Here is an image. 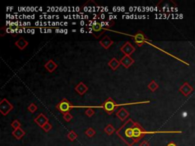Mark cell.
<instances>
[{
	"label": "cell",
	"mask_w": 195,
	"mask_h": 146,
	"mask_svg": "<svg viewBox=\"0 0 195 146\" xmlns=\"http://www.w3.org/2000/svg\"><path fill=\"white\" fill-rule=\"evenodd\" d=\"M136 122L130 119L116 132L117 135L128 146H133L136 144L133 133V127Z\"/></svg>",
	"instance_id": "obj_1"
},
{
	"label": "cell",
	"mask_w": 195,
	"mask_h": 146,
	"mask_svg": "<svg viewBox=\"0 0 195 146\" xmlns=\"http://www.w3.org/2000/svg\"><path fill=\"white\" fill-rule=\"evenodd\" d=\"M56 107H57V109L58 110L60 113H62L63 114H65V113H69V112L70 111L71 108L72 107V105L67 99L63 98L59 104H57Z\"/></svg>",
	"instance_id": "obj_2"
},
{
	"label": "cell",
	"mask_w": 195,
	"mask_h": 146,
	"mask_svg": "<svg viewBox=\"0 0 195 146\" xmlns=\"http://www.w3.org/2000/svg\"><path fill=\"white\" fill-rule=\"evenodd\" d=\"M101 107H102V108L105 110V111L108 114L110 115V114H112V113H114L115 107H117V104L116 103H115V101H114L111 97H108V98L103 103Z\"/></svg>",
	"instance_id": "obj_3"
},
{
	"label": "cell",
	"mask_w": 195,
	"mask_h": 146,
	"mask_svg": "<svg viewBox=\"0 0 195 146\" xmlns=\"http://www.w3.org/2000/svg\"><path fill=\"white\" fill-rule=\"evenodd\" d=\"M14 107L12 104L7 100L4 98L0 102V112L3 116H6L11 110H12Z\"/></svg>",
	"instance_id": "obj_4"
},
{
	"label": "cell",
	"mask_w": 195,
	"mask_h": 146,
	"mask_svg": "<svg viewBox=\"0 0 195 146\" xmlns=\"http://www.w3.org/2000/svg\"><path fill=\"white\" fill-rule=\"evenodd\" d=\"M92 34L95 36V38H98L105 32V30L103 29V26L101 25V23H97L96 21H95L94 24H92Z\"/></svg>",
	"instance_id": "obj_5"
},
{
	"label": "cell",
	"mask_w": 195,
	"mask_h": 146,
	"mask_svg": "<svg viewBox=\"0 0 195 146\" xmlns=\"http://www.w3.org/2000/svg\"><path fill=\"white\" fill-rule=\"evenodd\" d=\"M136 50V48L132 45L130 42H126L120 48V51L125 55V56H130Z\"/></svg>",
	"instance_id": "obj_6"
},
{
	"label": "cell",
	"mask_w": 195,
	"mask_h": 146,
	"mask_svg": "<svg viewBox=\"0 0 195 146\" xmlns=\"http://www.w3.org/2000/svg\"><path fill=\"white\" fill-rule=\"evenodd\" d=\"M133 40H134L135 44L138 47H142L146 41V37L145 34H144L143 31H139L135 34L134 37H133Z\"/></svg>",
	"instance_id": "obj_7"
},
{
	"label": "cell",
	"mask_w": 195,
	"mask_h": 146,
	"mask_svg": "<svg viewBox=\"0 0 195 146\" xmlns=\"http://www.w3.org/2000/svg\"><path fill=\"white\" fill-rule=\"evenodd\" d=\"M120 64L123 65L126 69H128V68L132 66L133 64L134 63V59L131 58L130 56H125L124 55V57L120 59Z\"/></svg>",
	"instance_id": "obj_8"
},
{
	"label": "cell",
	"mask_w": 195,
	"mask_h": 146,
	"mask_svg": "<svg viewBox=\"0 0 195 146\" xmlns=\"http://www.w3.org/2000/svg\"><path fill=\"white\" fill-rule=\"evenodd\" d=\"M99 44H101V46L102 47H104L105 49H108L110 48V46H112L114 44V41H113L108 36H104L103 38L101 39L99 41Z\"/></svg>",
	"instance_id": "obj_9"
},
{
	"label": "cell",
	"mask_w": 195,
	"mask_h": 146,
	"mask_svg": "<svg viewBox=\"0 0 195 146\" xmlns=\"http://www.w3.org/2000/svg\"><path fill=\"white\" fill-rule=\"evenodd\" d=\"M34 122L38 125L39 126H41V128L46 124L47 122H48V119L46 116L43 114V113H40L36 118L34 119Z\"/></svg>",
	"instance_id": "obj_10"
},
{
	"label": "cell",
	"mask_w": 195,
	"mask_h": 146,
	"mask_svg": "<svg viewBox=\"0 0 195 146\" xmlns=\"http://www.w3.org/2000/svg\"><path fill=\"white\" fill-rule=\"evenodd\" d=\"M75 90L79 95H83L88 91V88L87 87L86 84H85L83 82H81L75 87Z\"/></svg>",
	"instance_id": "obj_11"
},
{
	"label": "cell",
	"mask_w": 195,
	"mask_h": 146,
	"mask_svg": "<svg viewBox=\"0 0 195 146\" xmlns=\"http://www.w3.org/2000/svg\"><path fill=\"white\" fill-rule=\"evenodd\" d=\"M116 115H117V117H118V118H119L120 120L122 121V122H123V121L125 120L127 117H129L130 113H129V112L127 111V110L125 109V108L122 107V108H120V109L118 112H117Z\"/></svg>",
	"instance_id": "obj_12"
},
{
	"label": "cell",
	"mask_w": 195,
	"mask_h": 146,
	"mask_svg": "<svg viewBox=\"0 0 195 146\" xmlns=\"http://www.w3.org/2000/svg\"><path fill=\"white\" fill-rule=\"evenodd\" d=\"M44 67L49 72H53L54 70L57 69V68L58 67L57 66V64L54 62L53 59H50V60L48 61L45 65H44Z\"/></svg>",
	"instance_id": "obj_13"
},
{
	"label": "cell",
	"mask_w": 195,
	"mask_h": 146,
	"mask_svg": "<svg viewBox=\"0 0 195 146\" xmlns=\"http://www.w3.org/2000/svg\"><path fill=\"white\" fill-rule=\"evenodd\" d=\"M108 65V66L111 69L115 71V70L118 69V67L120 66V62L119 60H118V59L117 58H112L109 61Z\"/></svg>",
	"instance_id": "obj_14"
},
{
	"label": "cell",
	"mask_w": 195,
	"mask_h": 146,
	"mask_svg": "<svg viewBox=\"0 0 195 146\" xmlns=\"http://www.w3.org/2000/svg\"><path fill=\"white\" fill-rule=\"evenodd\" d=\"M28 45V42L26 40H24V38H20L19 40H17L15 42V46L17 47H19V49H20L21 50H23L24 49H25L27 47V46Z\"/></svg>",
	"instance_id": "obj_15"
},
{
	"label": "cell",
	"mask_w": 195,
	"mask_h": 146,
	"mask_svg": "<svg viewBox=\"0 0 195 146\" xmlns=\"http://www.w3.org/2000/svg\"><path fill=\"white\" fill-rule=\"evenodd\" d=\"M25 135V132L22 130V128H18L16 130H15L12 132V135L15 137V139H21L23 136H24Z\"/></svg>",
	"instance_id": "obj_16"
},
{
	"label": "cell",
	"mask_w": 195,
	"mask_h": 146,
	"mask_svg": "<svg viewBox=\"0 0 195 146\" xmlns=\"http://www.w3.org/2000/svg\"><path fill=\"white\" fill-rule=\"evenodd\" d=\"M105 130V132L108 134V135H112L114 132H115V128H114L111 124H108L105 128V130Z\"/></svg>",
	"instance_id": "obj_17"
},
{
	"label": "cell",
	"mask_w": 195,
	"mask_h": 146,
	"mask_svg": "<svg viewBox=\"0 0 195 146\" xmlns=\"http://www.w3.org/2000/svg\"><path fill=\"white\" fill-rule=\"evenodd\" d=\"M67 138H68L70 141L73 142V141H75L78 138V135L76 134V132H74L73 130H71V131L69 132V133L67 134Z\"/></svg>",
	"instance_id": "obj_18"
},
{
	"label": "cell",
	"mask_w": 195,
	"mask_h": 146,
	"mask_svg": "<svg viewBox=\"0 0 195 146\" xmlns=\"http://www.w3.org/2000/svg\"><path fill=\"white\" fill-rule=\"evenodd\" d=\"M85 133L87 136L92 138V137H93L95 135L96 132L95 131L94 129H92V128H88V130L85 132Z\"/></svg>",
	"instance_id": "obj_19"
},
{
	"label": "cell",
	"mask_w": 195,
	"mask_h": 146,
	"mask_svg": "<svg viewBox=\"0 0 195 146\" xmlns=\"http://www.w3.org/2000/svg\"><path fill=\"white\" fill-rule=\"evenodd\" d=\"M148 88H149V90H151L152 91H154L157 89V88H158V84H157L154 81H153V82H151L149 83V85H148Z\"/></svg>",
	"instance_id": "obj_20"
},
{
	"label": "cell",
	"mask_w": 195,
	"mask_h": 146,
	"mask_svg": "<svg viewBox=\"0 0 195 146\" xmlns=\"http://www.w3.org/2000/svg\"><path fill=\"white\" fill-rule=\"evenodd\" d=\"M11 126L13 128V129H14V130H16V129H18V128L21 127V122H19L18 120H15L11 122Z\"/></svg>",
	"instance_id": "obj_21"
},
{
	"label": "cell",
	"mask_w": 195,
	"mask_h": 146,
	"mask_svg": "<svg viewBox=\"0 0 195 146\" xmlns=\"http://www.w3.org/2000/svg\"><path fill=\"white\" fill-rule=\"evenodd\" d=\"M72 118H73V117L70 114V112L63 114V119H64V120L66 121V122H70V121L72 120Z\"/></svg>",
	"instance_id": "obj_22"
},
{
	"label": "cell",
	"mask_w": 195,
	"mask_h": 146,
	"mask_svg": "<svg viewBox=\"0 0 195 146\" xmlns=\"http://www.w3.org/2000/svg\"><path fill=\"white\" fill-rule=\"evenodd\" d=\"M52 128H53V126H52V125L50 124V122H47L46 124L44 125V126H43L42 129L44 130V131L46 132H47L50 131V130H52Z\"/></svg>",
	"instance_id": "obj_23"
},
{
	"label": "cell",
	"mask_w": 195,
	"mask_h": 146,
	"mask_svg": "<svg viewBox=\"0 0 195 146\" xmlns=\"http://www.w3.org/2000/svg\"><path fill=\"white\" fill-rule=\"evenodd\" d=\"M28 110H29V112H31L32 113H34L37 110V107L35 105V104H31L29 106H28Z\"/></svg>",
	"instance_id": "obj_24"
},
{
	"label": "cell",
	"mask_w": 195,
	"mask_h": 146,
	"mask_svg": "<svg viewBox=\"0 0 195 146\" xmlns=\"http://www.w3.org/2000/svg\"><path fill=\"white\" fill-rule=\"evenodd\" d=\"M85 115L88 116V117H92V116L95 114V111H94V110L92 109V108H88V109L85 110Z\"/></svg>",
	"instance_id": "obj_25"
},
{
	"label": "cell",
	"mask_w": 195,
	"mask_h": 146,
	"mask_svg": "<svg viewBox=\"0 0 195 146\" xmlns=\"http://www.w3.org/2000/svg\"><path fill=\"white\" fill-rule=\"evenodd\" d=\"M140 146H149V143L147 141H143L141 143H140Z\"/></svg>",
	"instance_id": "obj_26"
},
{
	"label": "cell",
	"mask_w": 195,
	"mask_h": 146,
	"mask_svg": "<svg viewBox=\"0 0 195 146\" xmlns=\"http://www.w3.org/2000/svg\"><path fill=\"white\" fill-rule=\"evenodd\" d=\"M167 146H177V145L174 142H171V143H169V144Z\"/></svg>",
	"instance_id": "obj_27"
}]
</instances>
